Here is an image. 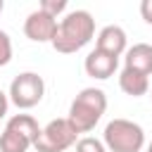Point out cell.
<instances>
[{
	"instance_id": "obj_1",
	"label": "cell",
	"mask_w": 152,
	"mask_h": 152,
	"mask_svg": "<svg viewBox=\"0 0 152 152\" xmlns=\"http://www.w3.org/2000/svg\"><path fill=\"white\" fill-rule=\"evenodd\" d=\"M95 36V19L88 10H74L66 12L59 19L57 33L52 38V48L62 55H71L78 52L81 48H86Z\"/></svg>"
},
{
	"instance_id": "obj_2",
	"label": "cell",
	"mask_w": 152,
	"mask_h": 152,
	"mask_svg": "<svg viewBox=\"0 0 152 152\" xmlns=\"http://www.w3.org/2000/svg\"><path fill=\"white\" fill-rule=\"evenodd\" d=\"M104 109H107V95H104V90H100V88H83L71 100L66 119L74 126V131L81 135V133H90L97 126V121L102 119Z\"/></svg>"
},
{
	"instance_id": "obj_3",
	"label": "cell",
	"mask_w": 152,
	"mask_h": 152,
	"mask_svg": "<svg viewBox=\"0 0 152 152\" xmlns=\"http://www.w3.org/2000/svg\"><path fill=\"white\" fill-rule=\"evenodd\" d=\"M40 135V126L31 114H14L0 133V152H28Z\"/></svg>"
},
{
	"instance_id": "obj_4",
	"label": "cell",
	"mask_w": 152,
	"mask_h": 152,
	"mask_svg": "<svg viewBox=\"0 0 152 152\" xmlns=\"http://www.w3.org/2000/svg\"><path fill=\"white\" fill-rule=\"evenodd\" d=\"M102 142L107 152H140L145 147V131L131 119H112L104 126Z\"/></svg>"
},
{
	"instance_id": "obj_5",
	"label": "cell",
	"mask_w": 152,
	"mask_h": 152,
	"mask_svg": "<svg viewBox=\"0 0 152 152\" xmlns=\"http://www.w3.org/2000/svg\"><path fill=\"white\" fill-rule=\"evenodd\" d=\"M10 102L19 109H31L36 107L43 95H45V81L43 76H38L36 71H24L19 76H14V81L10 83Z\"/></svg>"
},
{
	"instance_id": "obj_6",
	"label": "cell",
	"mask_w": 152,
	"mask_h": 152,
	"mask_svg": "<svg viewBox=\"0 0 152 152\" xmlns=\"http://www.w3.org/2000/svg\"><path fill=\"white\" fill-rule=\"evenodd\" d=\"M78 133L74 131V126L69 124V119H52L45 128H40V135L38 140L33 142L36 152H64L69 150L76 140Z\"/></svg>"
},
{
	"instance_id": "obj_7",
	"label": "cell",
	"mask_w": 152,
	"mask_h": 152,
	"mask_svg": "<svg viewBox=\"0 0 152 152\" xmlns=\"http://www.w3.org/2000/svg\"><path fill=\"white\" fill-rule=\"evenodd\" d=\"M57 26H59V21H57L55 17L45 14L43 10H36V12H31V14L26 17V21H24V33H26V38L33 40V43H52L55 33H57Z\"/></svg>"
},
{
	"instance_id": "obj_8",
	"label": "cell",
	"mask_w": 152,
	"mask_h": 152,
	"mask_svg": "<svg viewBox=\"0 0 152 152\" xmlns=\"http://www.w3.org/2000/svg\"><path fill=\"white\" fill-rule=\"evenodd\" d=\"M95 48L119 59V57H121V55H126V50H128L126 31H124L121 26H116V24H109V26L100 28L97 40H95Z\"/></svg>"
},
{
	"instance_id": "obj_9",
	"label": "cell",
	"mask_w": 152,
	"mask_h": 152,
	"mask_svg": "<svg viewBox=\"0 0 152 152\" xmlns=\"http://www.w3.org/2000/svg\"><path fill=\"white\" fill-rule=\"evenodd\" d=\"M116 66H119V59L112 57V55H107V52H102V50H97V48L93 52H88V57L83 62L86 74L90 78H97V81H104V78L114 76Z\"/></svg>"
},
{
	"instance_id": "obj_10",
	"label": "cell",
	"mask_w": 152,
	"mask_h": 152,
	"mask_svg": "<svg viewBox=\"0 0 152 152\" xmlns=\"http://www.w3.org/2000/svg\"><path fill=\"white\" fill-rule=\"evenodd\" d=\"M124 69L138 71L142 76H152V45L150 43H135L126 50Z\"/></svg>"
},
{
	"instance_id": "obj_11",
	"label": "cell",
	"mask_w": 152,
	"mask_h": 152,
	"mask_svg": "<svg viewBox=\"0 0 152 152\" xmlns=\"http://www.w3.org/2000/svg\"><path fill=\"white\" fill-rule=\"evenodd\" d=\"M119 88L126 95H131V97L147 95V90H150V76H142V74L131 71V69H124L119 74Z\"/></svg>"
},
{
	"instance_id": "obj_12",
	"label": "cell",
	"mask_w": 152,
	"mask_h": 152,
	"mask_svg": "<svg viewBox=\"0 0 152 152\" xmlns=\"http://www.w3.org/2000/svg\"><path fill=\"white\" fill-rule=\"evenodd\" d=\"M76 152H107L104 142L93 138V135H83L78 142H76Z\"/></svg>"
},
{
	"instance_id": "obj_13",
	"label": "cell",
	"mask_w": 152,
	"mask_h": 152,
	"mask_svg": "<svg viewBox=\"0 0 152 152\" xmlns=\"http://www.w3.org/2000/svg\"><path fill=\"white\" fill-rule=\"evenodd\" d=\"M12 62V38L7 31L0 28V66H7Z\"/></svg>"
},
{
	"instance_id": "obj_14",
	"label": "cell",
	"mask_w": 152,
	"mask_h": 152,
	"mask_svg": "<svg viewBox=\"0 0 152 152\" xmlns=\"http://www.w3.org/2000/svg\"><path fill=\"white\" fill-rule=\"evenodd\" d=\"M38 10H43L45 14H50V17L57 19L62 12H66V0H43L38 5Z\"/></svg>"
},
{
	"instance_id": "obj_15",
	"label": "cell",
	"mask_w": 152,
	"mask_h": 152,
	"mask_svg": "<svg viewBox=\"0 0 152 152\" xmlns=\"http://www.w3.org/2000/svg\"><path fill=\"white\" fill-rule=\"evenodd\" d=\"M140 17L145 19V24L152 26V0H142L140 2Z\"/></svg>"
},
{
	"instance_id": "obj_16",
	"label": "cell",
	"mask_w": 152,
	"mask_h": 152,
	"mask_svg": "<svg viewBox=\"0 0 152 152\" xmlns=\"http://www.w3.org/2000/svg\"><path fill=\"white\" fill-rule=\"evenodd\" d=\"M7 109H10V95H5V93L0 90V119L7 114Z\"/></svg>"
},
{
	"instance_id": "obj_17",
	"label": "cell",
	"mask_w": 152,
	"mask_h": 152,
	"mask_svg": "<svg viewBox=\"0 0 152 152\" xmlns=\"http://www.w3.org/2000/svg\"><path fill=\"white\" fill-rule=\"evenodd\" d=\"M145 152H152V140L147 142V147H145Z\"/></svg>"
},
{
	"instance_id": "obj_18",
	"label": "cell",
	"mask_w": 152,
	"mask_h": 152,
	"mask_svg": "<svg viewBox=\"0 0 152 152\" xmlns=\"http://www.w3.org/2000/svg\"><path fill=\"white\" fill-rule=\"evenodd\" d=\"M2 10H5V2H2V0H0V12H2Z\"/></svg>"
},
{
	"instance_id": "obj_19",
	"label": "cell",
	"mask_w": 152,
	"mask_h": 152,
	"mask_svg": "<svg viewBox=\"0 0 152 152\" xmlns=\"http://www.w3.org/2000/svg\"><path fill=\"white\" fill-rule=\"evenodd\" d=\"M150 97H152V95H150Z\"/></svg>"
}]
</instances>
